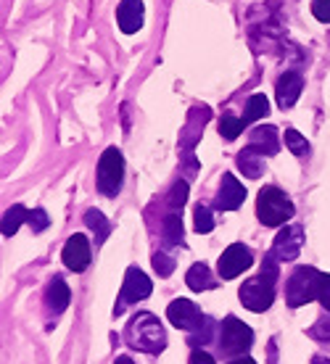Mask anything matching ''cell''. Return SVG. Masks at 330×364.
Masks as SVG:
<instances>
[{
	"mask_svg": "<svg viewBox=\"0 0 330 364\" xmlns=\"http://www.w3.org/2000/svg\"><path fill=\"white\" fill-rule=\"evenodd\" d=\"M124 341L138 351L146 354H159L166 346V333L161 328L159 317H154L151 311H140L129 319L127 330H124Z\"/></svg>",
	"mask_w": 330,
	"mask_h": 364,
	"instance_id": "cell-2",
	"label": "cell"
},
{
	"mask_svg": "<svg viewBox=\"0 0 330 364\" xmlns=\"http://www.w3.org/2000/svg\"><path fill=\"white\" fill-rule=\"evenodd\" d=\"M248 148L259 156H275L280 151V143H277V129L272 124H262L251 132L248 137Z\"/></svg>",
	"mask_w": 330,
	"mask_h": 364,
	"instance_id": "cell-15",
	"label": "cell"
},
{
	"mask_svg": "<svg viewBox=\"0 0 330 364\" xmlns=\"http://www.w3.org/2000/svg\"><path fill=\"white\" fill-rule=\"evenodd\" d=\"M304 246V228L302 225H291L277 232L275 243H272V254L277 262H294L296 256L302 254Z\"/></svg>",
	"mask_w": 330,
	"mask_h": 364,
	"instance_id": "cell-10",
	"label": "cell"
},
{
	"mask_svg": "<svg viewBox=\"0 0 330 364\" xmlns=\"http://www.w3.org/2000/svg\"><path fill=\"white\" fill-rule=\"evenodd\" d=\"M243 127H246V122L238 117H230V114H225V117L220 119V135L225 137V140H235V137L243 132Z\"/></svg>",
	"mask_w": 330,
	"mask_h": 364,
	"instance_id": "cell-23",
	"label": "cell"
},
{
	"mask_svg": "<svg viewBox=\"0 0 330 364\" xmlns=\"http://www.w3.org/2000/svg\"><path fill=\"white\" fill-rule=\"evenodd\" d=\"M193 219H196V232H201V235H206V232H211L214 230V214H211L209 206H196V214H193Z\"/></svg>",
	"mask_w": 330,
	"mask_h": 364,
	"instance_id": "cell-25",
	"label": "cell"
},
{
	"mask_svg": "<svg viewBox=\"0 0 330 364\" xmlns=\"http://www.w3.org/2000/svg\"><path fill=\"white\" fill-rule=\"evenodd\" d=\"M154 291V285L148 280V274L138 267H129L127 274H124V282H122V296H119V306L117 311H122L127 304H138V301H146Z\"/></svg>",
	"mask_w": 330,
	"mask_h": 364,
	"instance_id": "cell-8",
	"label": "cell"
},
{
	"mask_svg": "<svg viewBox=\"0 0 330 364\" xmlns=\"http://www.w3.org/2000/svg\"><path fill=\"white\" fill-rule=\"evenodd\" d=\"M185 282H188V288L196 293L217 288V280H214V274L209 272L206 264H193L191 269H188V274H185Z\"/></svg>",
	"mask_w": 330,
	"mask_h": 364,
	"instance_id": "cell-17",
	"label": "cell"
},
{
	"mask_svg": "<svg viewBox=\"0 0 330 364\" xmlns=\"http://www.w3.org/2000/svg\"><path fill=\"white\" fill-rule=\"evenodd\" d=\"M27 219H29V211L24 209V206H11V209L3 214V235L6 237L14 235L18 230V225L27 222Z\"/></svg>",
	"mask_w": 330,
	"mask_h": 364,
	"instance_id": "cell-22",
	"label": "cell"
},
{
	"mask_svg": "<svg viewBox=\"0 0 330 364\" xmlns=\"http://www.w3.org/2000/svg\"><path fill=\"white\" fill-rule=\"evenodd\" d=\"M285 148L296 156H304L309 154V140L302 132H296V129H285Z\"/></svg>",
	"mask_w": 330,
	"mask_h": 364,
	"instance_id": "cell-24",
	"label": "cell"
},
{
	"mask_svg": "<svg viewBox=\"0 0 330 364\" xmlns=\"http://www.w3.org/2000/svg\"><path fill=\"white\" fill-rule=\"evenodd\" d=\"M161 237H164L169 246H183V219L177 211H169L161 225Z\"/></svg>",
	"mask_w": 330,
	"mask_h": 364,
	"instance_id": "cell-18",
	"label": "cell"
},
{
	"mask_svg": "<svg viewBox=\"0 0 330 364\" xmlns=\"http://www.w3.org/2000/svg\"><path fill=\"white\" fill-rule=\"evenodd\" d=\"M320 280H322V272H317L314 267H299V269H294L288 282H285V301H288V306L299 309V306L317 299Z\"/></svg>",
	"mask_w": 330,
	"mask_h": 364,
	"instance_id": "cell-4",
	"label": "cell"
},
{
	"mask_svg": "<svg viewBox=\"0 0 330 364\" xmlns=\"http://www.w3.org/2000/svg\"><path fill=\"white\" fill-rule=\"evenodd\" d=\"M312 14L325 24H330V0H312Z\"/></svg>",
	"mask_w": 330,
	"mask_h": 364,
	"instance_id": "cell-30",
	"label": "cell"
},
{
	"mask_svg": "<svg viewBox=\"0 0 330 364\" xmlns=\"http://www.w3.org/2000/svg\"><path fill=\"white\" fill-rule=\"evenodd\" d=\"M296 209H294V200L288 198L280 188H275V185H267V188H262L257 196V217L262 225H267V228H280V225H285L288 219L294 217Z\"/></svg>",
	"mask_w": 330,
	"mask_h": 364,
	"instance_id": "cell-3",
	"label": "cell"
},
{
	"mask_svg": "<svg viewBox=\"0 0 330 364\" xmlns=\"http://www.w3.org/2000/svg\"><path fill=\"white\" fill-rule=\"evenodd\" d=\"M317 301H320L325 311H330V274L322 272V280H320V293H317Z\"/></svg>",
	"mask_w": 330,
	"mask_h": 364,
	"instance_id": "cell-31",
	"label": "cell"
},
{
	"mask_svg": "<svg viewBox=\"0 0 330 364\" xmlns=\"http://www.w3.org/2000/svg\"><path fill=\"white\" fill-rule=\"evenodd\" d=\"M275 280H277V259L275 256H267L265 264H262V272L240 285L238 291L240 304L251 311L270 309L272 301H275Z\"/></svg>",
	"mask_w": 330,
	"mask_h": 364,
	"instance_id": "cell-1",
	"label": "cell"
},
{
	"mask_svg": "<svg viewBox=\"0 0 330 364\" xmlns=\"http://www.w3.org/2000/svg\"><path fill=\"white\" fill-rule=\"evenodd\" d=\"M243 200H246V188L235 180V174H222L220 191H217V198H214V209L233 211L238 209Z\"/></svg>",
	"mask_w": 330,
	"mask_h": 364,
	"instance_id": "cell-12",
	"label": "cell"
},
{
	"mask_svg": "<svg viewBox=\"0 0 330 364\" xmlns=\"http://www.w3.org/2000/svg\"><path fill=\"white\" fill-rule=\"evenodd\" d=\"M211 330H214V322H211V319L206 317V322H203L201 328H198L191 336V343H193V346L198 348V343H201V346H203V343H209V341H211Z\"/></svg>",
	"mask_w": 330,
	"mask_h": 364,
	"instance_id": "cell-27",
	"label": "cell"
},
{
	"mask_svg": "<svg viewBox=\"0 0 330 364\" xmlns=\"http://www.w3.org/2000/svg\"><path fill=\"white\" fill-rule=\"evenodd\" d=\"M254 343V330L238 317H225L220 328V351L225 356H240Z\"/></svg>",
	"mask_w": 330,
	"mask_h": 364,
	"instance_id": "cell-6",
	"label": "cell"
},
{
	"mask_svg": "<svg viewBox=\"0 0 330 364\" xmlns=\"http://www.w3.org/2000/svg\"><path fill=\"white\" fill-rule=\"evenodd\" d=\"M117 364H132V359H129V356H119V359H117Z\"/></svg>",
	"mask_w": 330,
	"mask_h": 364,
	"instance_id": "cell-35",
	"label": "cell"
},
{
	"mask_svg": "<svg viewBox=\"0 0 330 364\" xmlns=\"http://www.w3.org/2000/svg\"><path fill=\"white\" fill-rule=\"evenodd\" d=\"M143 16H146L143 0H122L117 9V24L124 35H135L143 27Z\"/></svg>",
	"mask_w": 330,
	"mask_h": 364,
	"instance_id": "cell-13",
	"label": "cell"
},
{
	"mask_svg": "<svg viewBox=\"0 0 330 364\" xmlns=\"http://www.w3.org/2000/svg\"><path fill=\"white\" fill-rule=\"evenodd\" d=\"M265 156H259V154H254L251 148H243L238 154V166H240V172L246 174V177H251V180H257L259 174H262V169H265Z\"/></svg>",
	"mask_w": 330,
	"mask_h": 364,
	"instance_id": "cell-19",
	"label": "cell"
},
{
	"mask_svg": "<svg viewBox=\"0 0 330 364\" xmlns=\"http://www.w3.org/2000/svg\"><path fill=\"white\" fill-rule=\"evenodd\" d=\"M124 180V159L117 148H106L98 159V191L106 198H114Z\"/></svg>",
	"mask_w": 330,
	"mask_h": 364,
	"instance_id": "cell-5",
	"label": "cell"
},
{
	"mask_svg": "<svg viewBox=\"0 0 330 364\" xmlns=\"http://www.w3.org/2000/svg\"><path fill=\"white\" fill-rule=\"evenodd\" d=\"M85 225L92 230V235H95V240H98V243H103V240L109 237V232H111V225L106 222V217H103L98 209H90L87 214H85Z\"/></svg>",
	"mask_w": 330,
	"mask_h": 364,
	"instance_id": "cell-21",
	"label": "cell"
},
{
	"mask_svg": "<svg viewBox=\"0 0 330 364\" xmlns=\"http://www.w3.org/2000/svg\"><path fill=\"white\" fill-rule=\"evenodd\" d=\"M228 364H257V362H254L251 356H235V359H233V362H228Z\"/></svg>",
	"mask_w": 330,
	"mask_h": 364,
	"instance_id": "cell-34",
	"label": "cell"
},
{
	"mask_svg": "<svg viewBox=\"0 0 330 364\" xmlns=\"http://www.w3.org/2000/svg\"><path fill=\"white\" fill-rule=\"evenodd\" d=\"M69 301H72V291H69V285H66L61 277H53V280L48 282L46 304L53 314H61V311L69 306Z\"/></svg>",
	"mask_w": 330,
	"mask_h": 364,
	"instance_id": "cell-16",
	"label": "cell"
},
{
	"mask_svg": "<svg viewBox=\"0 0 330 364\" xmlns=\"http://www.w3.org/2000/svg\"><path fill=\"white\" fill-rule=\"evenodd\" d=\"M304 90V77L299 72H285L280 74V80L275 85V92H277V103H280V109H291L299 95Z\"/></svg>",
	"mask_w": 330,
	"mask_h": 364,
	"instance_id": "cell-14",
	"label": "cell"
},
{
	"mask_svg": "<svg viewBox=\"0 0 330 364\" xmlns=\"http://www.w3.org/2000/svg\"><path fill=\"white\" fill-rule=\"evenodd\" d=\"M309 336L317 338V341H328L330 338V319H320V322L309 330Z\"/></svg>",
	"mask_w": 330,
	"mask_h": 364,
	"instance_id": "cell-32",
	"label": "cell"
},
{
	"mask_svg": "<svg viewBox=\"0 0 330 364\" xmlns=\"http://www.w3.org/2000/svg\"><path fill=\"white\" fill-rule=\"evenodd\" d=\"M166 317L177 330H185V333H196L201 328L206 317L201 314V309L188 299H174L169 306H166Z\"/></svg>",
	"mask_w": 330,
	"mask_h": 364,
	"instance_id": "cell-7",
	"label": "cell"
},
{
	"mask_svg": "<svg viewBox=\"0 0 330 364\" xmlns=\"http://www.w3.org/2000/svg\"><path fill=\"white\" fill-rule=\"evenodd\" d=\"M29 228L35 230V232H43V230L48 228V214L43 209H32L29 211Z\"/></svg>",
	"mask_w": 330,
	"mask_h": 364,
	"instance_id": "cell-29",
	"label": "cell"
},
{
	"mask_svg": "<svg viewBox=\"0 0 330 364\" xmlns=\"http://www.w3.org/2000/svg\"><path fill=\"white\" fill-rule=\"evenodd\" d=\"M254 264V256L248 251V246L243 243H233V246L220 256V262H217V274H220L222 280H235L240 272H246L248 267Z\"/></svg>",
	"mask_w": 330,
	"mask_h": 364,
	"instance_id": "cell-9",
	"label": "cell"
},
{
	"mask_svg": "<svg viewBox=\"0 0 330 364\" xmlns=\"http://www.w3.org/2000/svg\"><path fill=\"white\" fill-rule=\"evenodd\" d=\"M185 198H188V185H185L183 180H180V182H174L172 193H169V209H172V211L183 209Z\"/></svg>",
	"mask_w": 330,
	"mask_h": 364,
	"instance_id": "cell-26",
	"label": "cell"
},
{
	"mask_svg": "<svg viewBox=\"0 0 330 364\" xmlns=\"http://www.w3.org/2000/svg\"><path fill=\"white\" fill-rule=\"evenodd\" d=\"M191 364H217V362H214V356L206 354L203 348H193V351H191Z\"/></svg>",
	"mask_w": 330,
	"mask_h": 364,
	"instance_id": "cell-33",
	"label": "cell"
},
{
	"mask_svg": "<svg viewBox=\"0 0 330 364\" xmlns=\"http://www.w3.org/2000/svg\"><path fill=\"white\" fill-rule=\"evenodd\" d=\"M270 114V100H267L265 92H257V95H251L246 100V111H243V122L251 124V122H259V119H265Z\"/></svg>",
	"mask_w": 330,
	"mask_h": 364,
	"instance_id": "cell-20",
	"label": "cell"
},
{
	"mask_svg": "<svg viewBox=\"0 0 330 364\" xmlns=\"http://www.w3.org/2000/svg\"><path fill=\"white\" fill-rule=\"evenodd\" d=\"M61 259H64V264L72 269V272H85L92 262V251H90V243H87V237L82 232H77L66 240L64 251H61Z\"/></svg>",
	"mask_w": 330,
	"mask_h": 364,
	"instance_id": "cell-11",
	"label": "cell"
},
{
	"mask_svg": "<svg viewBox=\"0 0 330 364\" xmlns=\"http://www.w3.org/2000/svg\"><path fill=\"white\" fill-rule=\"evenodd\" d=\"M154 267L159 269L161 277H169V274L174 272V259L172 256H164V251H159V254L154 256Z\"/></svg>",
	"mask_w": 330,
	"mask_h": 364,
	"instance_id": "cell-28",
	"label": "cell"
}]
</instances>
